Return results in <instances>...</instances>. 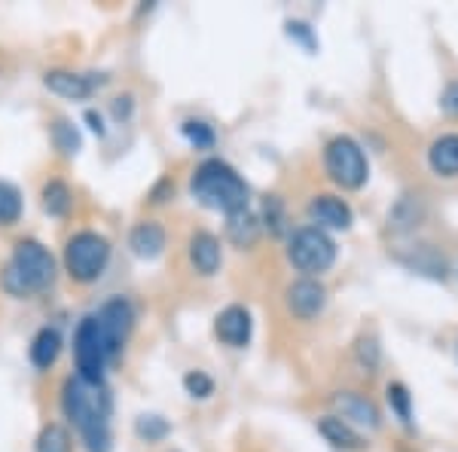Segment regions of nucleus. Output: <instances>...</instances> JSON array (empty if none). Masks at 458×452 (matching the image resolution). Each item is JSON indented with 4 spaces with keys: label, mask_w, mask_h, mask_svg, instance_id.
Returning a JSON list of instances; mask_svg holds the SVG:
<instances>
[{
    "label": "nucleus",
    "mask_w": 458,
    "mask_h": 452,
    "mask_svg": "<svg viewBox=\"0 0 458 452\" xmlns=\"http://www.w3.org/2000/svg\"><path fill=\"white\" fill-rule=\"evenodd\" d=\"M62 410L77 425V431L83 434L89 452H110V410H114V400L105 391V385L68 380L62 388Z\"/></svg>",
    "instance_id": "f257e3e1"
},
{
    "label": "nucleus",
    "mask_w": 458,
    "mask_h": 452,
    "mask_svg": "<svg viewBox=\"0 0 458 452\" xmlns=\"http://www.w3.org/2000/svg\"><path fill=\"white\" fill-rule=\"evenodd\" d=\"M55 278V260L40 242H19L13 257L0 272V287L10 296L28 300L34 294H43Z\"/></svg>",
    "instance_id": "f03ea898"
},
{
    "label": "nucleus",
    "mask_w": 458,
    "mask_h": 452,
    "mask_svg": "<svg viewBox=\"0 0 458 452\" xmlns=\"http://www.w3.org/2000/svg\"><path fill=\"white\" fill-rule=\"evenodd\" d=\"M190 190H193L196 202H202L211 211L233 214L248 209V183L224 159H205L193 172Z\"/></svg>",
    "instance_id": "7ed1b4c3"
},
{
    "label": "nucleus",
    "mask_w": 458,
    "mask_h": 452,
    "mask_svg": "<svg viewBox=\"0 0 458 452\" xmlns=\"http://www.w3.org/2000/svg\"><path fill=\"white\" fill-rule=\"evenodd\" d=\"M73 358H77V380H83L86 385L105 382V370L116 354L110 352L95 315L83 318L77 333H73Z\"/></svg>",
    "instance_id": "20e7f679"
},
{
    "label": "nucleus",
    "mask_w": 458,
    "mask_h": 452,
    "mask_svg": "<svg viewBox=\"0 0 458 452\" xmlns=\"http://www.w3.org/2000/svg\"><path fill=\"white\" fill-rule=\"evenodd\" d=\"M110 263V242L105 235L92 233H77L64 248V269L73 281L80 285H92V281L101 278V272L107 269Z\"/></svg>",
    "instance_id": "39448f33"
},
{
    "label": "nucleus",
    "mask_w": 458,
    "mask_h": 452,
    "mask_svg": "<svg viewBox=\"0 0 458 452\" xmlns=\"http://www.w3.org/2000/svg\"><path fill=\"white\" fill-rule=\"evenodd\" d=\"M287 260L306 276H321L336 263V242L324 229L302 226L287 242Z\"/></svg>",
    "instance_id": "423d86ee"
},
{
    "label": "nucleus",
    "mask_w": 458,
    "mask_h": 452,
    "mask_svg": "<svg viewBox=\"0 0 458 452\" xmlns=\"http://www.w3.org/2000/svg\"><path fill=\"white\" fill-rule=\"evenodd\" d=\"M324 168H327L330 181L339 183L343 190H360L367 183V157L360 144L349 135H336L324 147Z\"/></svg>",
    "instance_id": "0eeeda50"
},
{
    "label": "nucleus",
    "mask_w": 458,
    "mask_h": 452,
    "mask_svg": "<svg viewBox=\"0 0 458 452\" xmlns=\"http://www.w3.org/2000/svg\"><path fill=\"white\" fill-rule=\"evenodd\" d=\"M95 321H98L101 333H105L110 352L120 354V348L125 345V339H129L131 328H135V306H131L125 296H114V300H107L105 306H101Z\"/></svg>",
    "instance_id": "6e6552de"
},
{
    "label": "nucleus",
    "mask_w": 458,
    "mask_h": 452,
    "mask_svg": "<svg viewBox=\"0 0 458 452\" xmlns=\"http://www.w3.org/2000/svg\"><path fill=\"white\" fill-rule=\"evenodd\" d=\"M284 303H287V312H291L293 318H300V321H312V318H318L324 312L327 291H324L321 281L300 278L284 291Z\"/></svg>",
    "instance_id": "1a4fd4ad"
},
{
    "label": "nucleus",
    "mask_w": 458,
    "mask_h": 452,
    "mask_svg": "<svg viewBox=\"0 0 458 452\" xmlns=\"http://www.w3.org/2000/svg\"><path fill=\"white\" fill-rule=\"evenodd\" d=\"M250 330H254V321H250V312L245 306H226L214 321L217 339L233 348H245L250 343Z\"/></svg>",
    "instance_id": "9d476101"
},
{
    "label": "nucleus",
    "mask_w": 458,
    "mask_h": 452,
    "mask_svg": "<svg viewBox=\"0 0 458 452\" xmlns=\"http://www.w3.org/2000/svg\"><path fill=\"white\" fill-rule=\"evenodd\" d=\"M334 404H336V410L343 413V416H339L343 422H358V425H367V428L382 425L379 406L367 395H360V391H339V395H334Z\"/></svg>",
    "instance_id": "9b49d317"
},
{
    "label": "nucleus",
    "mask_w": 458,
    "mask_h": 452,
    "mask_svg": "<svg viewBox=\"0 0 458 452\" xmlns=\"http://www.w3.org/2000/svg\"><path fill=\"white\" fill-rule=\"evenodd\" d=\"M309 217H312V224H318V229H349L354 214L349 202H343L339 196H315L309 202Z\"/></svg>",
    "instance_id": "f8f14e48"
},
{
    "label": "nucleus",
    "mask_w": 458,
    "mask_h": 452,
    "mask_svg": "<svg viewBox=\"0 0 458 452\" xmlns=\"http://www.w3.org/2000/svg\"><path fill=\"white\" fill-rule=\"evenodd\" d=\"M190 263H193V269L199 276H214V272L220 269V242L214 239L211 233H205V229H199L193 233V239H190Z\"/></svg>",
    "instance_id": "ddd939ff"
},
{
    "label": "nucleus",
    "mask_w": 458,
    "mask_h": 452,
    "mask_svg": "<svg viewBox=\"0 0 458 452\" xmlns=\"http://www.w3.org/2000/svg\"><path fill=\"white\" fill-rule=\"evenodd\" d=\"M318 431H321L324 440L330 443V447L343 449V452H364L367 449V440L360 437L349 422H343L339 416H324L318 419Z\"/></svg>",
    "instance_id": "4468645a"
},
{
    "label": "nucleus",
    "mask_w": 458,
    "mask_h": 452,
    "mask_svg": "<svg viewBox=\"0 0 458 452\" xmlns=\"http://www.w3.org/2000/svg\"><path fill=\"white\" fill-rule=\"evenodd\" d=\"M129 248L135 251L141 260H157L162 251H165V229H162L157 220H144V224H138L131 229Z\"/></svg>",
    "instance_id": "2eb2a0df"
},
{
    "label": "nucleus",
    "mask_w": 458,
    "mask_h": 452,
    "mask_svg": "<svg viewBox=\"0 0 458 452\" xmlns=\"http://www.w3.org/2000/svg\"><path fill=\"white\" fill-rule=\"evenodd\" d=\"M49 92L62 95V98H71V101H86L89 95L95 92V83L83 73H71V71H49L43 77Z\"/></svg>",
    "instance_id": "dca6fc26"
},
{
    "label": "nucleus",
    "mask_w": 458,
    "mask_h": 452,
    "mask_svg": "<svg viewBox=\"0 0 458 452\" xmlns=\"http://www.w3.org/2000/svg\"><path fill=\"white\" fill-rule=\"evenodd\" d=\"M428 166L440 177H458V135H440L428 150Z\"/></svg>",
    "instance_id": "f3484780"
},
{
    "label": "nucleus",
    "mask_w": 458,
    "mask_h": 452,
    "mask_svg": "<svg viewBox=\"0 0 458 452\" xmlns=\"http://www.w3.org/2000/svg\"><path fill=\"white\" fill-rule=\"evenodd\" d=\"M226 235H229V242L239 244V248H250V244L260 239V220L248 209L226 214Z\"/></svg>",
    "instance_id": "a211bd4d"
},
{
    "label": "nucleus",
    "mask_w": 458,
    "mask_h": 452,
    "mask_svg": "<svg viewBox=\"0 0 458 452\" xmlns=\"http://www.w3.org/2000/svg\"><path fill=\"white\" fill-rule=\"evenodd\" d=\"M62 354V333L55 328H43L31 343V364L40 370H49Z\"/></svg>",
    "instance_id": "6ab92c4d"
},
{
    "label": "nucleus",
    "mask_w": 458,
    "mask_h": 452,
    "mask_svg": "<svg viewBox=\"0 0 458 452\" xmlns=\"http://www.w3.org/2000/svg\"><path fill=\"white\" fill-rule=\"evenodd\" d=\"M43 211L49 217H62V214L71 211V190L64 181H49L43 187Z\"/></svg>",
    "instance_id": "aec40b11"
},
{
    "label": "nucleus",
    "mask_w": 458,
    "mask_h": 452,
    "mask_svg": "<svg viewBox=\"0 0 458 452\" xmlns=\"http://www.w3.org/2000/svg\"><path fill=\"white\" fill-rule=\"evenodd\" d=\"M73 449V440H71V431L64 425H47L37 437V452H71Z\"/></svg>",
    "instance_id": "412c9836"
},
{
    "label": "nucleus",
    "mask_w": 458,
    "mask_h": 452,
    "mask_svg": "<svg viewBox=\"0 0 458 452\" xmlns=\"http://www.w3.org/2000/svg\"><path fill=\"white\" fill-rule=\"evenodd\" d=\"M21 217V192L13 183L0 181V226H10Z\"/></svg>",
    "instance_id": "4be33fe9"
},
{
    "label": "nucleus",
    "mask_w": 458,
    "mask_h": 452,
    "mask_svg": "<svg viewBox=\"0 0 458 452\" xmlns=\"http://www.w3.org/2000/svg\"><path fill=\"white\" fill-rule=\"evenodd\" d=\"M53 144H55V150H62L64 157H73V153L80 150V132L73 129V123H68V120H58L55 125H53Z\"/></svg>",
    "instance_id": "5701e85b"
},
{
    "label": "nucleus",
    "mask_w": 458,
    "mask_h": 452,
    "mask_svg": "<svg viewBox=\"0 0 458 452\" xmlns=\"http://www.w3.org/2000/svg\"><path fill=\"white\" fill-rule=\"evenodd\" d=\"M263 217H266V229H269L272 235H284L287 229V214H284V205L278 196H269L263 202Z\"/></svg>",
    "instance_id": "b1692460"
},
{
    "label": "nucleus",
    "mask_w": 458,
    "mask_h": 452,
    "mask_svg": "<svg viewBox=\"0 0 458 452\" xmlns=\"http://www.w3.org/2000/svg\"><path fill=\"white\" fill-rule=\"evenodd\" d=\"M183 138L190 141V144L196 147V150H208V147H214V129L208 123H199V120H187L181 125Z\"/></svg>",
    "instance_id": "393cba45"
},
{
    "label": "nucleus",
    "mask_w": 458,
    "mask_h": 452,
    "mask_svg": "<svg viewBox=\"0 0 458 452\" xmlns=\"http://www.w3.org/2000/svg\"><path fill=\"white\" fill-rule=\"evenodd\" d=\"M388 404H391V410L397 413V419L410 425L412 413H410V391H406V385H401V382H391L388 385Z\"/></svg>",
    "instance_id": "a878e982"
},
{
    "label": "nucleus",
    "mask_w": 458,
    "mask_h": 452,
    "mask_svg": "<svg viewBox=\"0 0 458 452\" xmlns=\"http://www.w3.org/2000/svg\"><path fill=\"white\" fill-rule=\"evenodd\" d=\"M138 434H141L147 443H159L162 437L168 434V422L159 416H141L138 419Z\"/></svg>",
    "instance_id": "bb28decb"
},
{
    "label": "nucleus",
    "mask_w": 458,
    "mask_h": 452,
    "mask_svg": "<svg viewBox=\"0 0 458 452\" xmlns=\"http://www.w3.org/2000/svg\"><path fill=\"white\" fill-rule=\"evenodd\" d=\"M183 388H187V395H193V397H208L214 391V380L205 376L202 370H190V373L183 376Z\"/></svg>",
    "instance_id": "cd10ccee"
},
{
    "label": "nucleus",
    "mask_w": 458,
    "mask_h": 452,
    "mask_svg": "<svg viewBox=\"0 0 458 452\" xmlns=\"http://www.w3.org/2000/svg\"><path fill=\"white\" fill-rule=\"evenodd\" d=\"M358 361L360 367L367 370V373H376V367H379V345H376V339H360L358 343Z\"/></svg>",
    "instance_id": "c85d7f7f"
},
{
    "label": "nucleus",
    "mask_w": 458,
    "mask_h": 452,
    "mask_svg": "<svg viewBox=\"0 0 458 452\" xmlns=\"http://www.w3.org/2000/svg\"><path fill=\"white\" fill-rule=\"evenodd\" d=\"M440 107L446 110L449 116L458 120V80H453L446 89H443V98H440Z\"/></svg>",
    "instance_id": "c756f323"
},
{
    "label": "nucleus",
    "mask_w": 458,
    "mask_h": 452,
    "mask_svg": "<svg viewBox=\"0 0 458 452\" xmlns=\"http://www.w3.org/2000/svg\"><path fill=\"white\" fill-rule=\"evenodd\" d=\"M129 114H131V95H125V98H116L114 101V116H116V120H125Z\"/></svg>",
    "instance_id": "7c9ffc66"
},
{
    "label": "nucleus",
    "mask_w": 458,
    "mask_h": 452,
    "mask_svg": "<svg viewBox=\"0 0 458 452\" xmlns=\"http://www.w3.org/2000/svg\"><path fill=\"white\" fill-rule=\"evenodd\" d=\"M86 120L92 123V132H98V135H105V120H101V114H95V110H89Z\"/></svg>",
    "instance_id": "2f4dec72"
}]
</instances>
